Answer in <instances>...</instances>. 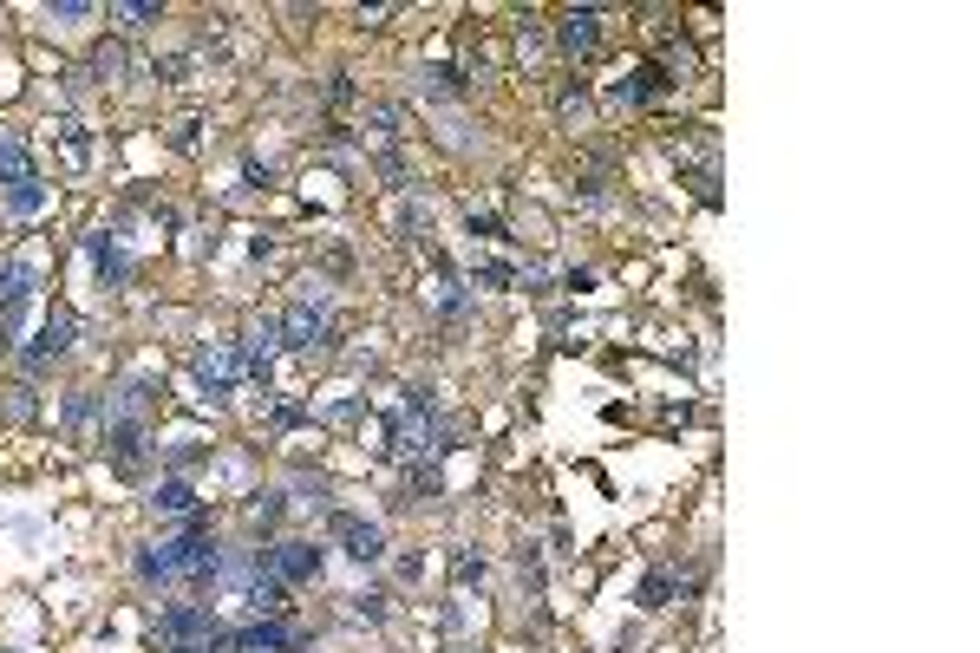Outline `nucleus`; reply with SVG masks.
Here are the masks:
<instances>
[{
  "instance_id": "6e6552de",
  "label": "nucleus",
  "mask_w": 980,
  "mask_h": 653,
  "mask_svg": "<svg viewBox=\"0 0 980 653\" xmlns=\"http://www.w3.org/2000/svg\"><path fill=\"white\" fill-rule=\"evenodd\" d=\"M334 543H340L353 563H366V569L386 556V530H379V523H366V517H334Z\"/></svg>"
},
{
  "instance_id": "9d476101",
  "label": "nucleus",
  "mask_w": 980,
  "mask_h": 653,
  "mask_svg": "<svg viewBox=\"0 0 980 653\" xmlns=\"http://www.w3.org/2000/svg\"><path fill=\"white\" fill-rule=\"evenodd\" d=\"M105 445H111V464H118V471H137V464H144L150 432H144L137 419H111V425H105Z\"/></svg>"
},
{
  "instance_id": "39448f33",
  "label": "nucleus",
  "mask_w": 980,
  "mask_h": 653,
  "mask_svg": "<svg viewBox=\"0 0 980 653\" xmlns=\"http://www.w3.org/2000/svg\"><path fill=\"white\" fill-rule=\"evenodd\" d=\"M262 569L288 589V582H320V549L314 543H275L268 556H262Z\"/></svg>"
},
{
  "instance_id": "f8f14e48",
  "label": "nucleus",
  "mask_w": 980,
  "mask_h": 653,
  "mask_svg": "<svg viewBox=\"0 0 980 653\" xmlns=\"http://www.w3.org/2000/svg\"><path fill=\"white\" fill-rule=\"evenodd\" d=\"M157 392H164L157 379H124V386H118V392L105 399V425H111V419H137V412H144V406H150Z\"/></svg>"
},
{
  "instance_id": "6ab92c4d",
  "label": "nucleus",
  "mask_w": 980,
  "mask_h": 653,
  "mask_svg": "<svg viewBox=\"0 0 980 653\" xmlns=\"http://www.w3.org/2000/svg\"><path fill=\"white\" fill-rule=\"evenodd\" d=\"M59 137H65V157H72V164H85V157H92V144H85V131H78V124H59Z\"/></svg>"
},
{
  "instance_id": "a878e982",
  "label": "nucleus",
  "mask_w": 980,
  "mask_h": 653,
  "mask_svg": "<svg viewBox=\"0 0 980 653\" xmlns=\"http://www.w3.org/2000/svg\"><path fill=\"white\" fill-rule=\"evenodd\" d=\"M98 72H105V78H118V72H124V52H118V46H105V52H98Z\"/></svg>"
},
{
  "instance_id": "412c9836",
  "label": "nucleus",
  "mask_w": 980,
  "mask_h": 653,
  "mask_svg": "<svg viewBox=\"0 0 980 653\" xmlns=\"http://www.w3.org/2000/svg\"><path fill=\"white\" fill-rule=\"evenodd\" d=\"M517 52H523V59H536V52H543V26H536V20H523V33H517Z\"/></svg>"
},
{
  "instance_id": "0eeeda50",
  "label": "nucleus",
  "mask_w": 980,
  "mask_h": 653,
  "mask_svg": "<svg viewBox=\"0 0 980 653\" xmlns=\"http://www.w3.org/2000/svg\"><path fill=\"white\" fill-rule=\"evenodd\" d=\"M78 242H85V255H92V268H98V281H105V288H124V281H131V255L118 249V235H111V229H85Z\"/></svg>"
},
{
  "instance_id": "f3484780",
  "label": "nucleus",
  "mask_w": 980,
  "mask_h": 653,
  "mask_svg": "<svg viewBox=\"0 0 980 653\" xmlns=\"http://www.w3.org/2000/svg\"><path fill=\"white\" fill-rule=\"evenodd\" d=\"M157 13H164L157 0H124V7H111V20H124V26H150Z\"/></svg>"
},
{
  "instance_id": "9b49d317",
  "label": "nucleus",
  "mask_w": 980,
  "mask_h": 653,
  "mask_svg": "<svg viewBox=\"0 0 980 653\" xmlns=\"http://www.w3.org/2000/svg\"><path fill=\"white\" fill-rule=\"evenodd\" d=\"M275 360H281V327H275V321H255V327H249V347H242V366H249V373H268Z\"/></svg>"
},
{
  "instance_id": "f257e3e1",
  "label": "nucleus",
  "mask_w": 980,
  "mask_h": 653,
  "mask_svg": "<svg viewBox=\"0 0 980 653\" xmlns=\"http://www.w3.org/2000/svg\"><path fill=\"white\" fill-rule=\"evenodd\" d=\"M190 366H196V386H203L209 399H229V392L242 386V373H249V366H242V347H235V340H203Z\"/></svg>"
},
{
  "instance_id": "dca6fc26",
  "label": "nucleus",
  "mask_w": 980,
  "mask_h": 653,
  "mask_svg": "<svg viewBox=\"0 0 980 653\" xmlns=\"http://www.w3.org/2000/svg\"><path fill=\"white\" fill-rule=\"evenodd\" d=\"M98 7L92 0H46V20H59V26H78V20H92Z\"/></svg>"
},
{
  "instance_id": "7ed1b4c3",
  "label": "nucleus",
  "mask_w": 980,
  "mask_h": 653,
  "mask_svg": "<svg viewBox=\"0 0 980 653\" xmlns=\"http://www.w3.org/2000/svg\"><path fill=\"white\" fill-rule=\"evenodd\" d=\"M275 327H281V347H288V353H314V347L327 340V294H320V288H307V294H301L281 321H275Z\"/></svg>"
},
{
  "instance_id": "4468645a",
  "label": "nucleus",
  "mask_w": 980,
  "mask_h": 653,
  "mask_svg": "<svg viewBox=\"0 0 980 653\" xmlns=\"http://www.w3.org/2000/svg\"><path fill=\"white\" fill-rule=\"evenodd\" d=\"M20 177H33V150L20 131H0V183H20Z\"/></svg>"
},
{
  "instance_id": "4be33fe9",
  "label": "nucleus",
  "mask_w": 980,
  "mask_h": 653,
  "mask_svg": "<svg viewBox=\"0 0 980 653\" xmlns=\"http://www.w3.org/2000/svg\"><path fill=\"white\" fill-rule=\"evenodd\" d=\"M353 615L360 621H386V595H353Z\"/></svg>"
},
{
  "instance_id": "423d86ee",
  "label": "nucleus",
  "mask_w": 980,
  "mask_h": 653,
  "mask_svg": "<svg viewBox=\"0 0 980 653\" xmlns=\"http://www.w3.org/2000/svg\"><path fill=\"white\" fill-rule=\"evenodd\" d=\"M556 46H562L569 59H589V52L602 46V13H595V7H569V13L556 20Z\"/></svg>"
},
{
  "instance_id": "2eb2a0df",
  "label": "nucleus",
  "mask_w": 980,
  "mask_h": 653,
  "mask_svg": "<svg viewBox=\"0 0 980 653\" xmlns=\"http://www.w3.org/2000/svg\"><path fill=\"white\" fill-rule=\"evenodd\" d=\"M674 589H680V576H674V569H654V576L641 582V608H667Z\"/></svg>"
},
{
  "instance_id": "b1692460",
  "label": "nucleus",
  "mask_w": 980,
  "mask_h": 653,
  "mask_svg": "<svg viewBox=\"0 0 980 653\" xmlns=\"http://www.w3.org/2000/svg\"><path fill=\"white\" fill-rule=\"evenodd\" d=\"M275 517H281V497H255L249 504V523H275Z\"/></svg>"
},
{
  "instance_id": "a211bd4d",
  "label": "nucleus",
  "mask_w": 980,
  "mask_h": 653,
  "mask_svg": "<svg viewBox=\"0 0 980 653\" xmlns=\"http://www.w3.org/2000/svg\"><path fill=\"white\" fill-rule=\"evenodd\" d=\"M425 78H432V92H445V98H458V92H464V78H458L451 65H432Z\"/></svg>"
},
{
  "instance_id": "1a4fd4ad",
  "label": "nucleus",
  "mask_w": 980,
  "mask_h": 653,
  "mask_svg": "<svg viewBox=\"0 0 980 653\" xmlns=\"http://www.w3.org/2000/svg\"><path fill=\"white\" fill-rule=\"evenodd\" d=\"M52 203V190L39 183V177H20V183H0V216H13V222H33L39 209Z\"/></svg>"
},
{
  "instance_id": "20e7f679",
  "label": "nucleus",
  "mask_w": 980,
  "mask_h": 653,
  "mask_svg": "<svg viewBox=\"0 0 980 653\" xmlns=\"http://www.w3.org/2000/svg\"><path fill=\"white\" fill-rule=\"evenodd\" d=\"M59 353H72V314H65V307H52V314L39 321V334L20 347V366H26V373H39V366H46V360H59Z\"/></svg>"
},
{
  "instance_id": "5701e85b",
  "label": "nucleus",
  "mask_w": 980,
  "mask_h": 653,
  "mask_svg": "<svg viewBox=\"0 0 980 653\" xmlns=\"http://www.w3.org/2000/svg\"><path fill=\"white\" fill-rule=\"evenodd\" d=\"M85 419H92V392H72L65 399V425H85Z\"/></svg>"
},
{
  "instance_id": "393cba45",
  "label": "nucleus",
  "mask_w": 980,
  "mask_h": 653,
  "mask_svg": "<svg viewBox=\"0 0 980 653\" xmlns=\"http://www.w3.org/2000/svg\"><path fill=\"white\" fill-rule=\"evenodd\" d=\"M164 458H170V464H177V471H183V464H196V438H177V445H170V451H164Z\"/></svg>"
},
{
  "instance_id": "f03ea898",
  "label": "nucleus",
  "mask_w": 980,
  "mask_h": 653,
  "mask_svg": "<svg viewBox=\"0 0 980 653\" xmlns=\"http://www.w3.org/2000/svg\"><path fill=\"white\" fill-rule=\"evenodd\" d=\"M222 628L209 621V608H196V602H183V608H164L157 615V641L177 653H209V641H216Z\"/></svg>"
},
{
  "instance_id": "bb28decb",
  "label": "nucleus",
  "mask_w": 980,
  "mask_h": 653,
  "mask_svg": "<svg viewBox=\"0 0 980 653\" xmlns=\"http://www.w3.org/2000/svg\"><path fill=\"white\" fill-rule=\"evenodd\" d=\"M170 144H177V150H190V144H196V118H183V124L170 131Z\"/></svg>"
},
{
  "instance_id": "aec40b11",
  "label": "nucleus",
  "mask_w": 980,
  "mask_h": 653,
  "mask_svg": "<svg viewBox=\"0 0 980 653\" xmlns=\"http://www.w3.org/2000/svg\"><path fill=\"white\" fill-rule=\"evenodd\" d=\"M451 569H458V582H484V556H477V549H458Z\"/></svg>"
},
{
  "instance_id": "ddd939ff",
  "label": "nucleus",
  "mask_w": 980,
  "mask_h": 653,
  "mask_svg": "<svg viewBox=\"0 0 980 653\" xmlns=\"http://www.w3.org/2000/svg\"><path fill=\"white\" fill-rule=\"evenodd\" d=\"M150 504H157L164 517H196V504H203V497L190 491V477H164V484L150 491Z\"/></svg>"
}]
</instances>
